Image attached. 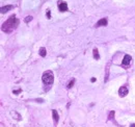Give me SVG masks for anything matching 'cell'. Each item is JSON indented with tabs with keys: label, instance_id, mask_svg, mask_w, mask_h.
Returning <instances> with one entry per match:
<instances>
[{
	"label": "cell",
	"instance_id": "cell-8",
	"mask_svg": "<svg viewBox=\"0 0 135 127\" xmlns=\"http://www.w3.org/2000/svg\"><path fill=\"white\" fill-rule=\"evenodd\" d=\"M14 8V6L12 5H6V6H2L1 7V13L2 14H4V13H7L8 11H11V9Z\"/></svg>",
	"mask_w": 135,
	"mask_h": 127
},
{
	"label": "cell",
	"instance_id": "cell-1",
	"mask_svg": "<svg viewBox=\"0 0 135 127\" xmlns=\"http://www.w3.org/2000/svg\"><path fill=\"white\" fill-rule=\"evenodd\" d=\"M18 25H19V20L16 18L15 15H12L7 19V21H6L5 23L2 24V30L9 33V32H12L15 28H17Z\"/></svg>",
	"mask_w": 135,
	"mask_h": 127
},
{
	"label": "cell",
	"instance_id": "cell-3",
	"mask_svg": "<svg viewBox=\"0 0 135 127\" xmlns=\"http://www.w3.org/2000/svg\"><path fill=\"white\" fill-rule=\"evenodd\" d=\"M57 4H58V9H59L60 12H67V11H68V3H67V2L59 0Z\"/></svg>",
	"mask_w": 135,
	"mask_h": 127
},
{
	"label": "cell",
	"instance_id": "cell-13",
	"mask_svg": "<svg viewBox=\"0 0 135 127\" xmlns=\"http://www.w3.org/2000/svg\"><path fill=\"white\" fill-rule=\"evenodd\" d=\"M74 82H75V80H74V79H73V80H71V81L68 83V87H67V88H68V89H71V88L74 85Z\"/></svg>",
	"mask_w": 135,
	"mask_h": 127
},
{
	"label": "cell",
	"instance_id": "cell-14",
	"mask_svg": "<svg viewBox=\"0 0 135 127\" xmlns=\"http://www.w3.org/2000/svg\"><path fill=\"white\" fill-rule=\"evenodd\" d=\"M31 20H32V17H31V16H27V17L25 18V22H26V23H28V22Z\"/></svg>",
	"mask_w": 135,
	"mask_h": 127
},
{
	"label": "cell",
	"instance_id": "cell-5",
	"mask_svg": "<svg viewBox=\"0 0 135 127\" xmlns=\"http://www.w3.org/2000/svg\"><path fill=\"white\" fill-rule=\"evenodd\" d=\"M127 94H128V89H127V87H125V85L121 87L120 90H118V95H120L121 97H125V96H127Z\"/></svg>",
	"mask_w": 135,
	"mask_h": 127
},
{
	"label": "cell",
	"instance_id": "cell-10",
	"mask_svg": "<svg viewBox=\"0 0 135 127\" xmlns=\"http://www.w3.org/2000/svg\"><path fill=\"white\" fill-rule=\"evenodd\" d=\"M93 53H94V58L98 61V59L100 58V55H99V51H98V49L95 48V49L93 50Z\"/></svg>",
	"mask_w": 135,
	"mask_h": 127
},
{
	"label": "cell",
	"instance_id": "cell-9",
	"mask_svg": "<svg viewBox=\"0 0 135 127\" xmlns=\"http://www.w3.org/2000/svg\"><path fill=\"white\" fill-rule=\"evenodd\" d=\"M109 66H110V62L107 64V66H106V74H105V77H104V81L106 82L108 80V76H109Z\"/></svg>",
	"mask_w": 135,
	"mask_h": 127
},
{
	"label": "cell",
	"instance_id": "cell-4",
	"mask_svg": "<svg viewBox=\"0 0 135 127\" xmlns=\"http://www.w3.org/2000/svg\"><path fill=\"white\" fill-rule=\"evenodd\" d=\"M131 61H132L131 56L129 54H126L124 56V59H123V62H122V65H123L124 67H128L131 64Z\"/></svg>",
	"mask_w": 135,
	"mask_h": 127
},
{
	"label": "cell",
	"instance_id": "cell-11",
	"mask_svg": "<svg viewBox=\"0 0 135 127\" xmlns=\"http://www.w3.org/2000/svg\"><path fill=\"white\" fill-rule=\"evenodd\" d=\"M39 53H40V55L42 56V57H45L46 54H47V52H46V48H44V47H42V48L40 49Z\"/></svg>",
	"mask_w": 135,
	"mask_h": 127
},
{
	"label": "cell",
	"instance_id": "cell-17",
	"mask_svg": "<svg viewBox=\"0 0 135 127\" xmlns=\"http://www.w3.org/2000/svg\"><path fill=\"white\" fill-rule=\"evenodd\" d=\"M131 127H135V124H131Z\"/></svg>",
	"mask_w": 135,
	"mask_h": 127
},
{
	"label": "cell",
	"instance_id": "cell-16",
	"mask_svg": "<svg viewBox=\"0 0 135 127\" xmlns=\"http://www.w3.org/2000/svg\"><path fill=\"white\" fill-rule=\"evenodd\" d=\"M96 81V78H92V82H95Z\"/></svg>",
	"mask_w": 135,
	"mask_h": 127
},
{
	"label": "cell",
	"instance_id": "cell-7",
	"mask_svg": "<svg viewBox=\"0 0 135 127\" xmlns=\"http://www.w3.org/2000/svg\"><path fill=\"white\" fill-rule=\"evenodd\" d=\"M52 116H53V121H54V125H56V124L58 123V120H59V116H58L57 110L53 109V110H52Z\"/></svg>",
	"mask_w": 135,
	"mask_h": 127
},
{
	"label": "cell",
	"instance_id": "cell-6",
	"mask_svg": "<svg viewBox=\"0 0 135 127\" xmlns=\"http://www.w3.org/2000/svg\"><path fill=\"white\" fill-rule=\"evenodd\" d=\"M107 25V19L106 18H103V19H100L98 21V23L95 25V27H100V26H105Z\"/></svg>",
	"mask_w": 135,
	"mask_h": 127
},
{
	"label": "cell",
	"instance_id": "cell-2",
	"mask_svg": "<svg viewBox=\"0 0 135 127\" xmlns=\"http://www.w3.org/2000/svg\"><path fill=\"white\" fill-rule=\"evenodd\" d=\"M42 79H43V82L47 85L49 84H52L53 81H54V75H53V72L48 70V71H45L44 74L42 76Z\"/></svg>",
	"mask_w": 135,
	"mask_h": 127
},
{
	"label": "cell",
	"instance_id": "cell-15",
	"mask_svg": "<svg viewBox=\"0 0 135 127\" xmlns=\"http://www.w3.org/2000/svg\"><path fill=\"white\" fill-rule=\"evenodd\" d=\"M47 17H48V19L51 18V12H50V9H47Z\"/></svg>",
	"mask_w": 135,
	"mask_h": 127
},
{
	"label": "cell",
	"instance_id": "cell-12",
	"mask_svg": "<svg viewBox=\"0 0 135 127\" xmlns=\"http://www.w3.org/2000/svg\"><path fill=\"white\" fill-rule=\"evenodd\" d=\"M112 118H114V112H113V110H112V112H110V114H109L108 120H113Z\"/></svg>",
	"mask_w": 135,
	"mask_h": 127
}]
</instances>
